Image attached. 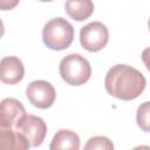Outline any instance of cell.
I'll return each mask as SVG.
<instances>
[{"label":"cell","mask_w":150,"mask_h":150,"mask_svg":"<svg viewBox=\"0 0 150 150\" xmlns=\"http://www.w3.org/2000/svg\"><path fill=\"white\" fill-rule=\"evenodd\" d=\"M142 61L145 64V67L148 68V70L150 71V47L145 48L142 52Z\"/></svg>","instance_id":"14"},{"label":"cell","mask_w":150,"mask_h":150,"mask_svg":"<svg viewBox=\"0 0 150 150\" xmlns=\"http://www.w3.org/2000/svg\"><path fill=\"white\" fill-rule=\"evenodd\" d=\"M28 139L15 129L0 128V150H29Z\"/></svg>","instance_id":"9"},{"label":"cell","mask_w":150,"mask_h":150,"mask_svg":"<svg viewBox=\"0 0 150 150\" xmlns=\"http://www.w3.org/2000/svg\"><path fill=\"white\" fill-rule=\"evenodd\" d=\"M64 8L71 19L83 21L93 14L94 4L90 0H68L64 4Z\"/></svg>","instance_id":"11"},{"label":"cell","mask_w":150,"mask_h":150,"mask_svg":"<svg viewBox=\"0 0 150 150\" xmlns=\"http://www.w3.org/2000/svg\"><path fill=\"white\" fill-rule=\"evenodd\" d=\"M80 137L75 131L69 129H60L53 136L49 150H79Z\"/></svg>","instance_id":"10"},{"label":"cell","mask_w":150,"mask_h":150,"mask_svg":"<svg viewBox=\"0 0 150 150\" xmlns=\"http://www.w3.org/2000/svg\"><path fill=\"white\" fill-rule=\"evenodd\" d=\"M136 122L142 131L150 132V101L139 104L136 111Z\"/></svg>","instance_id":"12"},{"label":"cell","mask_w":150,"mask_h":150,"mask_svg":"<svg viewBox=\"0 0 150 150\" xmlns=\"http://www.w3.org/2000/svg\"><path fill=\"white\" fill-rule=\"evenodd\" d=\"M26 96L34 107L40 109H47L53 105L56 93L54 87L49 82L43 80H36L27 86Z\"/></svg>","instance_id":"6"},{"label":"cell","mask_w":150,"mask_h":150,"mask_svg":"<svg viewBox=\"0 0 150 150\" xmlns=\"http://www.w3.org/2000/svg\"><path fill=\"white\" fill-rule=\"evenodd\" d=\"M15 130L21 132L29 142L30 146H40L47 134V125L45 121L35 115H25L18 122Z\"/></svg>","instance_id":"5"},{"label":"cell","mask_w":150,"mask_h":150,"mask_svg":"<svg viewBox=\"0 0 150 150\" xmlns=\"http://www.w3.org/2000/svg\"><path fill=\"white\" fill-rule=\"evenodd\" d=\"M74 39L73 25L63 18L49 20L42 29L43 43L53 50H63L68 48Z\"/></svg>","instance_id":"2"},{"label":"cell","mask_w":150,"mask_h":150,"mask_svg":"<svg viewBox=\"0 0 150 150\" xmlns=\"http://www.w3.org/2000/svg\"><path fill=\"white\" fill-rule=\"evenodd\" d=\"M145 86L144 75L128 64L112 66L104 79V87L108 94L123 101L137 98L145 89Z\"/></svg>","instance_id":"1"},{"label":"cell","mask_w":150,"mask_h":150,"mask_svg":"<svg viewBox=\"0 0 150 150\" xmlns=\"http://www.w3.org/2000/svg\"><path fill=\"white\" fill-rule=\"evenodd\" d=\"M109 40V32L104 23L94 21L80 30V42L82 47L89 52H98L103 49Z\"/></svg>","instance_id":"4"},{"label":"cell","mask_w":150,"mask_h":150,"mask_svg":"<svg viewBox=\"0 0 150 150\" xmlns=\"http://www.w3.org/2000/svg\"><path fill=\"white\" fill-rule=\"evenodd\" d=\"M25 115L26 110L20 101L12 97L4 98L0 105V128L15 129L20 118Z\"/></svg>","instance_id":"7"},{"label":"cell","mask_w":150,"mask_h":150,"mask_svg":"<svg viewBox=\"0 0 150 150\" xmlns=\"http://www.w3.org/2000/svg\"><path fill=\"white\" fill-rule=\"evenodd\" d=\"M25 75L22 61L16 56H6L0 61V79L6 84L19 83Z\"/></svg>","instance_id":"8"},{"label":"cell","mask_w":150,"mask_h":150,"mask_svg":"<svg viewBox=\"0 0 150 150\" xmlns=\"http://www.w3.org/2000/svg\"><path fill=\"white\" fill-rule=\"evenodd\" d=\"M62 80L70 86L84 84L91 75L90 63L80 54H69L64 56L59 66Z\"/></svg>","instance_id":"3"},{"label":"cell","mask_w":150,"mask_h":150,"mask_svg":"<svg viewBox=\"0 0 150 150\" xmlns=\"http://www.w3.org/2000/svg\"><path fill=\"white\" fill-rule=\"evenodd\" d=\"M148 27H149V30H150V19H149V21H148Z\"/></svg>","instance_id":"16"},{"label":"cell","mask_w":150,"mask_h":150,"mask_svg":"<svg viewBox=\"0 0 150 150\" xmlns=\"http://www.w3.org/2000/svg\"><path fill=\"white\" fill-rule=\"evenodd\" d=\"M83 150H114V144L105 136H94L86 142Z\"/></svg>","instance_id":"13"},{"label":"cell","mask_w":150,"mask_h":150,"mask_svg":"<svg viewBox=\"0 0 150 150\" xmlns=\"http://www.w3.org/2000/svg\"><path fill=\"white\" fill-rule=\"evenodd\" d=\"M132 150H150V146L149 145H138V146L134 148Z\"/></svg>","instance_id":"15"}]
</instances>
